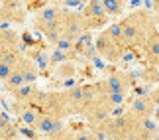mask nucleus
I'll use <instances>...</instances> for the list:
<instances>
[{"instance_id": "8", "label": "nucleus", "mask_w": 159, "mask_h": 140, "mask_svg": "<svg viewBox=\"0 0 159 140\" xmlns=\"http://www.w3.org/2000/svg\"><path fill=\"white\" fill-rule=\"evenodd\" d=\"M65 93V101H67V109H69V117L71 114H81L83 107H84V91L83 85H73Z\"/></svg>"}, {"instance_id": "21", "label": "nucleus", "mask_w": 159, "mask_h": 140, "mask_svg": "<svg viewBox=\"0 0 159 140\" xmlns=\"http://www.w3.org/2000/svg\"><path fill=\"white\" fill-rule=\"evenodd\" d=\"M53 69H55V75L61 77V79H71L77 73V67H75V63H73L71 59H67L65 63H59L57 67H53Z\"/></svg>"}, {"instance_id": "3", "label": "nucleus", "mask_w": 159, "mask_h": 140, "mask_svg": "<svg viewBox=\"0 0 159 140\" xmlns=\"http://www.w3.org/2000/svg\"><path fill=\"white\" fill-rule=\"evenodd\" d=\"M94 46H96V50H98V56L104 57L106 61H118V59H122L124 51L130 47V46H122V44H118V41H116L112 36L106 32V30L96 36Z\"/></svg>"}, {"instance_id": "6", "label": "nucleus", "mask_w": 159, "mask_h": 140, "mask_svg": "<svg viewBox=\"0 0 159 140\" xmlns=\"http://www.w3.org/2000/svg\"><path fill=\"white\" fill-rule=\"evenodd\" d=\"M87 20V30H94V28H102L108 24V14L102 6V0H89V4L84 6V10H81Z\"/></svg>"}, {"instance_id": "4", "label": "nucleus", "mask_w": 159, "mask_h": 140, "mask_svg": "<svg viewBox=\"0 0 159 140\" xmlns=\"http://www.w3.org/2000/svg\"><path fill=\"white\" fill-rule=\"evenodd\" d=\"M100 89V95L108 93H128L132 87V75L128 71H116L112 75L104 77L102 81H96Z\"/></svg>"}, {"instance_id": "19", "label": "nucleus", "mask_w": 159, "mask_h": 140, "mask_svg": "<svg viewBox=\"0 0 159 140\" xmlns=\"http://www.w3.org/2000/svg\"><path fill=\"white\" fill-rule=\"evenodd\" d=\"M22 57L24 56H20L16 50H10V47H0V61H2V63H8V65H12V67H16V65L22 61Z\"/></svg>"}, {"instance_id": "25", "label": "nucleus", "mask_w": 159, "mask_h": 140, "mask_svg": "<svg viewBox=\"0 0 159 140\" xmlns=\"http://www.w3.org/2000/svg\"><path fill=\"white\" fill-rule=\"evenodd\" d=\"M0 132H2V140H16L18 136H22L20 134V128L12 123L10 126H6V128H0Z\"/></svg>"}, {"instance_id": "20", "label": "nucleus", "mask_w": 159, "mask_h": 140, "mask_svg": "<svg viewBox=\"0 0 159 140\" xmlns=\"http://www.w3.org/2000/svg\"><path fill=\"white\" fill-rule=\"evenodd\" d=\"M124 4H126V0H102V6H104L106 14L110 18H118L124 12Z\"/></svg>"}, {"instance_id": "24", "label": "nucleus", "mask_w": 159, "mask_h": 140, "mask_svg": "<svg viewBox=\"0 0 159 140\" xmlns=\"http://www.w3.org/2000/svg\"><path fill=\"white\" fill-rule=\"evenodd\" d=\"M49 56H51V65L57 67L59 63H65L67 59H69V51H63V50H59V47H53V50L49 51Z\"/></svg>"}, {"instance_id": "7", "label": "nucleus", "mask_w": 159, "mask_h": 140, "mask_svg": "<svg viewBox=\"0 0 159 140\" xmlns=\"http://www.w3.org/2000/svg\"><path fill=\"white\" fill-rule=\"evenodd\" d=\"M67 14H69V10H63L61 14L55 18V20H51V22H47V24H43L41 28H38L41 34L45 36V40L47 41H51V44H55L61 36L65 34V26H67Z\"/></svg>"}, {"instance_id": "11", "label": "nucleus", "mask_w": 159, "mask_h": 140, "mask_svg": "<svg viewBox=\"0 0 159 140\" xmlns=\"http://www.w3.org/2000/svg\"><path fill=\"white\" fill-rule=\"evenodd\" d=\"M61 12H63V8H61V4L57 2H51V4H41V8L35 10V16H34V24L35 28H41L43 24L55 20Z\"/></svg>"}, {"instance_id": "22", "label": "nucleus", "mask_w": 159, "mask_h": 140, "mask_svg": "<svg viewBox=\"0 0 159 140\" xmlns=\"http://www.w3.org/2000/svg\"><path fill=\"white\" fill-rule=\"evenodd\" d=\"M106 32L112 36V38L118 41V44L122 46H128L126 44V40H124V28H122V24L120 22H114V24H108V28H106Z\"/></svg>"}, {"instance_id": "2", "label": "nucleus", "mask_w": 159, "mask_h": 140, "mask_svg": "<svg viewBox=\"0 0 159 140\" xmlns=\"http://www.w3.org/2000/svg\"><path fill=\"white\" fill-rule=\"evenodd\" d=\"M136 124H138V118L126 111V113H120L116 117H110L108 120H104L100 124V128H104L108 132L110 140H134Z\"/></svg>"}, {"instance_id": "16", "label": "nucleus", "mask_w": 159, "mask_h": 140, "mask_svg": "<svg viewBox=\"0 0 159 140\" xmlns=\"http://www.w3.org/2000/svg\"><path fill=\"white\" fill-rule=\"evenodd\" d=\"M41 113H43V111L35 109L34 105H24L22 111L18 113V120H20L22 124H26V126H35V123H38V118H39Z\"/></svg>"}, {"instance_id": "29", "label": "nucleus", "mask_w": 159, "mask_h": 140, "mask_svg": "<svg viewBox=\"0 0 159 140\" xmlns=\"http://www.w3.org/2000/svg\"><path fill=\"white\" fill-rule=\"evenodd\" d=\"M12 71H14V67H12V65L0 61V79H2V81H6V79L12 75Z\"/></svg>"}, {"instance_id": "31", "label": "nucleus", "mask_w": 159, "mask_h": 140, "mask_svg": "<svg viewBox=\"0 0 159 140\" xmlns=\"http://www.w3.org/2000/svg\"><path fill=\"white\" fill-rule=\"evenodd\" d=\"M148 95H149V99L153 101V105H155V107L159 109V87H157V89H151Z\"/></svg>"}, {"instance_id": "26", "label": "nucleus", "mask_w": 159, "mask_h": 140, "mask_svg": "<svg viewBox=\"0 0 159 140\" xmlns=\"http://www.w3.org/2000/svg\"><path fill=\"white\" fill-rule=\"evenodd\" d=\"M93 44V36H90V30H87L81 38L77 40V44H75V50H79V51H84L87 47Z\"/></svg>"}, {"instance_id": "33", "label": "nucleus", "mask_w": 159, "mask_h": 140, "mask_svg": "<svg viewBox=\"0 0 159 140\" xmlns=\"http://www.w3.org/2000/svg\"><path fill=\"white\" fill-rule=\"evenodd\" d=\"M151 140H159V132H157V134H153V136H151Z\"/></svg>"}, {"instance_id": "12", "label": "nucleus", "mask_w": 159, "mask_h": 140, "mask_svg": "<svg viewBox=\"0 0 159 140\" xmlns=\"http://www.w3.org/2000/svg\"><path fill=\"white\" fill-rule=\"evenodd\" d=\"M12 95H14V101H18V103H24V105H35V101L39 99L41 93L35 89L34 83H24L22 87L12 91Z\"/></svg>"}, {"instance_id": "30", "label": "nucleus", "mask_w": 159, "mask_h": 140, "mask_svg": "<svg viewBox=\"0 0 159 140\" xmlns=\"http://www.w3.org/2000/svg\"><path fill=\"white\" fill-rule=\"evenodd\" d=\"M10 124H12V114H8V111L2 109V113H0V128H6Z\"/></svg>"}, {"instance_id": "1", "label": "nucleus", "mask_w": 159, "mask_h": 140, "mask_svg": "<svg viewBox=\"0 0 159 140\" xmlns=\"http://www.w3.org/2000/svg\"><path fill=\"white\" fill-rule=\"evenodd\" d=\"M120 24L124 28V40L130 47H136V46L143 47L148 38L157 30V20H155L153 12H148V10L132 12Z\"/></svg>"}, {"instance_id": "17", "label": "nucleus", "mask_w": 159, "mask_h": 140, "mask_svg": "<svg viewBox=\"0 0 159 140\" xmlns=\"http://www.w3.org/2000/svg\"><path fill=\"white\" fill-rule=\"evenodd\" d=\"M57 118H59V117H55V114H51V113H41L34 128L38 130V134L47 136V134L51 132V128H53V124H55V120H57Z\"/></svg>"}, {"instance_id": "34", "label": "nucleus", "mask_w": 159, "mask_h": 140, "mask_svg": "<svg viewBox=\"0 0 159 140\" xmlns=\"http://www.w3.org/2000/svg\"><path fill=\"white\" fill-rule=\"evenodd\" d=\"M55 2H57V4H63V2H65V0H55Z\"/></svg>"}, {"instance_id": "14", "label": "nucleus", "mask_w": 159, "mask_h": 140, "mask_svg": "<svg viewBox=\"0 0 159 140\" xmlns=\"http://www.w3.org/2000/svg\"><path fill=\"white\" fill-rule=\"evenodd\" d=\"M26 56H30L35 61V65H38V69L39 73H47L53 65H51V56H49V51H45L43 47H35V50H28L26 51Z\"/></svg>"}, {"instance_id": "13", "label": "nucleus", "mask_w": 159, "mask_h": 140, "mask_svg": "<svg viewBox=\"0 0 159 140\" xmlns=\"http://www.w3.org/2000/svg\"><path fill=\"white\" fill-rule=\"evenodd\" d=\"M143 51H145V59L149 61V65H157L159 67V30H155L148 38V41L143 44Z\"/></svg>"}, {"instance_id": "9", "label": "nucleus", "mask_w": 159, "mask_h": 140, "mask_svg": "<svg viewBox=\"0 0 159 140\" xmlns=\"http://www.w3.org/2000/svg\"><path fill=\"white\" fill-rule=\"evenodd\" d=\"M84 32H87V20H84V14L83 12H69V14H67L65 34L77 41Z\"/></svg>"}, {"instance_id": "32", "label": "nucleus", "mask_w": 159, "mask_h": 140, "mask_svg": "<svg viewBox=\"0 0 159 140\" xmlns=\"http://www.w3.org/2000/svg\"><path fill=\"white\" fill-rule=\"evenodd\" d=\"M159 8V0H153V10H157Z\"/></svg>"}, {"instance_id": "28", "label": "nucleus", "mask_w": 159, "mask_h": 140, "mask_svg": "<svg viewBox=\"0 0 159 140\" xmlns=\"http://www.w3.org/2000/svg\"><path fill=\"white\" fill-rule=\"evenodd\" d=\"M20 134L26 136L28 140H35V138H38V136H35V134H38V130H35L34 126H26V124H24L22 128H20Z\"/></svg>"}, {"instance_id": "18", "label": "nucleus", "mask_w": 159, "mask_h": 140, "mask_svg": "<svg viewBox=\"0 0 159 140\" xmlns=\"http://www.w3.org/2000/svg\"><path fill=\"white\" fill-rule=\"evenodd\" d=\"M26 83V79H24V73L20 71V69H16L14 67V71H12V75L6 79V81H2V87H4V91H14V89H18V87H22V85Z\"/></svg>"}, {"instance_id": "15", "label": "nucleus", "mask_w": 159, "mask_h": 140, "mask_svg": "<svg viewBox=\"0 0 159 140\" xmlns=\"http://www.w3.org/2000/svg\"><path fill=\"white\" fill-rule=\"evenodd\" d=\"M0 47H10V50H22V38H20V34L16 32L14 28H10V30H2L0 32Z\"/></svg>"}, {"instance_id": "27", "label": "nucleus", "mask_w": 159, "mask_h": 140, "mask_svg": "<svg viewBox=\"0 0 159 140\" xmlns=\"http://www.w3.org/2000/svg\"><path fill=\"white\" fill-rule=\"evenodd\" d=\"M73 140H96L93 130H73Z\"/></svg>"}, {"instance_id": "23", "label": "nucleus", "mask_w": 159, "mask_h": 140, "mask_svg": "<svg viewBox=\"0 0 159 140\" xmlns=\"http://www.w3.org/2000/svg\"><path fill=\"white\" fill-rule=\"evenodd\" d=\"M75 44H77V41L73 40V38H69L67 34H63L53 46H55V47H59V50H63V51H75Z\"/></svg>"}, {"instance_id": "5", "label": "nucleus", "mask_w": 159, "mask_h": 140, "mask_svg": "<svg viewBox=\"0 0 159 140\" xmlns=\"http://www.w3.org/2000/svg\"><path fill=\"white\" fill-rule=\"evenodd\" d=\"M41 105L43 113H51L59 118L69 117V109H67V101H65V93H41L39 99L35 101V105Z\"/></svg>"}, {"instance_id": "10", "label": "nucleus", "mask_w": 159, "mask_h": 140, "mask_svg": "<svg viewBox=\"0 0 159 140\" xmlns=\"http://www.w3.org/2000/svg\"><path fill=\"white\" fill-rule=\"evenodd\" d=\"M153 101L149 99V95H138L134 97V101L128 105L126 111L134 114L136 118H145V117H151V113H153Z\"/></svg>"}]
</instances>
